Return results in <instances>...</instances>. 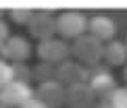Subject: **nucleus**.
Listing matches in <instances>:
<instances>
[{
    "label": "nucleus",
    "instance_id": "1",
    "mask_svg": "<svg viewBox=\"0 0 127 108\" xmlns=\"http://www.w3.org/2000/svg\"><path fill=\"white\" fill-rule=\"evenodd\" d=\"M88 23L90 19L86 17V13H81V10H63V13L56 15V33H59L63 40H71L75 42L79 40L81 35H86L88 31Z\"/></svg>",
    "mask_w": 127,
    "mask_h": 108
},
{
    "label": "nucleus",
    "instance_id": "2",
    "mask_svg": "<svg viewBox=\"0 0 127 108\" xmlns=\"http://www.w3.org/2000/svg\"><path fill=\"white\" fill-rule=\"evenodd\" d=\"M71 54L83 67L94 69V67L100 64V60L104 56V44L98 42L96 37H92L90 33H86V35H81L79 40H75L71 44Z\"/></svg>",
    "mask_w": 127,
    "mask_h": 108
},
{
    "label": "nucleus",
    "instance_id": "3",
    "mask_svg": "<svg viewBox=\"0 0 127 108\" xmlns=\"http://www.w3.org/2000/svg\"><path fill=\"white\" fill-rule=\"evenodd\" d=\"M27 33L33 40H38V44L46 42V40H52L56 35V15L46 8L33 10V17L27 23Z\"/></svg>",
    "mask_w": 127,
    "mask_h": 108
},
{
    "label": "nucleus",
    "instance_id": "4",
    "mask_svg": "<svg viewBox=\"0 0 127 108\" xmlns=\"http://www.w3.org/2000/svg\"><path fill=\"white\" fill-rule=\"evenodd\" d=\"M35 54H38L40 62H48V64L59 67V64H63L65 60H69V56H71V46H69V42L63 40V37H52V40L40 42L38 48H35Z\"/></svg>",
    "mask_w": 127,
    "mask_h": 108
},
{
    "label": "nucleus",
    "instance_id": "5",
    "mask_svg": "<svg viewBox=\"0 0 127 108\" xmlns=\"http://www.w3.org/2000/svg\"><path fill=\"white\" fill-rule=\"evenodd\" d=\"M88 85L92 87V91L96 94L98 100H108V96L119 87L117 81H115V77H113V73H110L106 67H102V64L90 69Z\"/></svg>",
    "mask_w": 127,
    "mask_h": 108
},
{
    "label": "nucleus",
    "instance_id": "6",
    "mask_svg": "<svg viewBox=\"0 0 127 108\" xmlns=\"http://www.w3.org/2000/svg\"><path fill=\"white\" fill-rule=\"evenodd\" d=\"M88 77H90V69L83 67V64L77 62V60H71V58L56 67V81H59L61 85H65V87L88 83Z\"/></svg>",
    "mask_w": 127,
    "mask_h": 108
},
{
    "label": "nucleus",
    "instance_id": "7",
    "mask_svg": "<svg viewBox=\"0 0 127 108\" xmlns=\"http://www.w3.org/2000/svg\"><path fill=\"white\" fill-rule=\"evenodd\" d=\"M67 98V87L61 85L59 81L42 83L35 87V100H40L46 108H63Z\"/></svg>",
    "mask_w": 127,
    "mask_h": 108
},
{
    "label": "nucleus",
    "instance_id": "8",
    "mask_svg": "<svg viewBox=\"0 0 127 108\" xmlns=\"http://www.w3.org/2000/svg\"><path fill=\"white\" fill-rule=\"evenodd\" d=\"M35 98V89H31L29 83H19L13 81L2 89V104L13 106V108H21L25 106L29 100Z\"/></svg>",
    "mask_w": 127,
    "mask_h": 108
},
{
    "label": "nucleus",
    "instance_id": "9",
    "mask_svg": "<svg viewBox=\"0 0 127 108\" xmlns=\"http://www.w3.org/2000/svg\"><path fill=\"white\" fill-rule=\"evenodd\" d=\"M88 33L92 37H96L98 42H102V44H108L117 35V23L108 15H94V17H90Z\"/></svg>",
    "mask_w": 127,
    "mask_h": 108
},
{
    "label": "nucleus",
    "instance_id": "10",
    "mask_svg": "<svg viewBox=\"0 0 127 108\" xmlns=\"http://www.w3.org/2000/svg\"><path fill=\"white\" fill-rule=\"evenodd\" d=\"M96 102H98V98L88 83L67 87V98H65L67 108H92Z\"/></svg>",
    "mask_w": 127,
    "mask_h": 108
},
{
    "label": "nucleus",
    "instance_id": "11",
    "mask_svg": "<svg viewBox=\"0 0 127 108\" xmlns=\"http://www.w3.org/2000/svg\"><path fill=\"white\" fill-rule=\"evenodd\" d=\"M4 52H6V60L10 64H21L31 56V44L23 35H10L4 44Z\"/></svg>",
    "mask_w": 127,
    "mask_h": 108
},
{
    "label": "nucleus",
    "instance_id": "12",
    "mask_svg": "<svg viewBox=\"0 0 127 108\" xmlns=\"http://www.w3.org/2000/svg\"><path fill=\"white\" fill-rule=\"evenodd\" d=\"M102 60L108 67H123L127 64V46L121 40H113L108 44H104V56Z\"/></svg>",
    "mask_w": 127,
    "mask_h": 108
},
{
    "label": "nucleus",
    "instance_id": "13",
    "mask_svg": "<svg viewBox=\"0 0 127 108\" xmlns=\"http://www.w3.org/2000/svg\"><path fill=\"white\" fill-rule=\"evenodd\" d=\"M33 69V81L38 85L42 83H50V81H56V67L54 64H48V62H38Z\"/></svg>",
    "mask_w": 127,
    "mask_h": 108
},
{
    "label": "nucleus",
    "instance_id": "14",
    "mask_svg": "<svg viewBox=\"0 0 127 108\" xmlns=\"http://www.w3.org/2000/svg\"><path fill=\"white\" fill-rule=\"evenodd\" d=\"M13 81H19V83H31V81H33V69L27 67L25 62L13 64Z\"/></svg>",
    "mask_w": 127,
    "mask_h": 108
},
{
    "label": "nucleus",
    "instance_id": "15",
    "mask_svg": "<svg viewBox=\"0 0 127 108\" xmlns=\"http://www.w3.org/2000/svg\"><path fill=\"white\" fill-rule=\"evenodd\" d=\"M8 17L13 19V23L27 27V23L31 21V17H33V8H25V6H21V8H10V10H8Z\"/></svg>",
    "mask_w": 127,
    "mask_h": 108
},
{
    "label": "nucleus",
    "instance_id": "16",
    "mask_svg": "<svg viewBox=\"0 0 127 108\" xmlns=\"http://www.w3.org/2000/svg\"><path fill=\"white\" fill-rule=\"evenodd\" d=\"M108 106L110 108H127V85L123 87H117L113 94L108 96Z\"/></svg>",
    "mask_w": 127,
    "mask_h": 108
},
{
    "label": "nucleus",
    "instance_id": "17",
    "mask_svg": "<svg viewBox=\"0 0 127 108\" xmlns=\"http://www.w3.org/2000/svg\"><path fill=\"white\" fill-rule=\"evenodd\" d=\"M13 83V64L8 60H0V91Z\"/></svg>",
    "mask_w": 127,
    "mask_h": 108
},
{
    "label": "nucleus",
    "instance_id": "18",
    "mask_svg": "<svg viewBox=\"0 0 127 108\" xmlns=\"http://www.w3.org/2000/svg\"><path fill=\"white\" fill-rule=\"evenodd\" d=\"M10 37V31H8V25L4 23L2 19H0V44H4V42H6Z\"/></svg>",
    "mask_w": 127,
    "mask_h": 108
},
{
    "label": "nucleus",
    "instance_id": "19",
    "mask_svg": "<svg viewBox=\"0 0 127 108\" xmlns=\"http://www.w3.org/2000/svg\"><path fill=\"white\" fill-rule=\"evenodd\" d=\"M21 108H46V106L42 104L40 100H35V98H33V100H29L27 104H25V106H21Z\"/></svg>",
    "mask_w": 127,
    "mask_h": 108
},
{
    "label": "nucleus",
    "instance_id": "20",
    "mask_svg": "<svg viewBox=\"0 0 127 108\" xmlns=\"http://www.w3.org/2000/svg\"><path fill=\"white\" fill-rule=\"evenodd\" d=\"M92 108H110V106H108V102H106V100H98Z\"/></svg>",
    "mask_w": 127,
    "mask_h": 108
},
{
    "label": "nucleus",
    "instance_id": "21",
    "mask_svg": "<svg viewBox=\"0 0 127 108\" xmlns=\"http://www.w3.org/2000/svg\"><path fill=\"white\" fill-rule=\"evenodd\" d=\"M6 44V42H4ZM4 44H0V60H6V52H4Z\"/></svg>",
    "mask_w": 127,
    "mask_h": 108
},
{
    "label": "nucleus",
    "instance_id": "22",
    "mask_svg": "<svg viewBox=\"0 0 127 108\" xmlns=\"http://www.w3.org/2000/svg\"><path fill=\"white\" fill-rule=\"evenodd\" d=\"M123 79H125V83H127V64H125V69H123Z\"/></svg>",
    "mask_w": 127,
    "mask_h": 108
},
{
    "label": "nucleus",
    "instance_id": "23",
    "mask_svg": "<svg viewBox=\"0 0 127 108\" xmlns=\"http://www.w3.org/2000/svg\"><path fill=\"white\" fill-rule=\"evenodd\" d=\"M4 17V8H0V19H2Z\"/></svg>",
    "mask_w": 127,
    "mask_h": 108
},
{
    "label": "nucleus",
    "instance_id": "24",
    "mask_svg": "<svg viewBox=\"0 0 127 108\" xmlns=\"http://www.w3.org/2000/svg\"><path fill=\"white\" fill-rule=\"evenodd\" d=\"M0 108H13V106H6V104H2V106H0Z\"/></svg>",
    "mask_w": 127,
    "mask_h": 108
},
{
    "label": "nucleus",
    "instance_id": "25",
    "mask_svg": "<svg viewBox=\"0 0 127 108\" xmlns=\"http://www.w3.org/2000/svg\"><path fill=\"white\" fill-rule=\"evenodd\" d=\"M0 106H2V91H0Z\"/></svg>",
    "mask_w": 127,
    "mask_h": 108
},
{
    "label": "nucleus",
    "instance_id": "26",
    "mask_svg": "<svg viewBox=\"0 0 127 108\" xmlns=\"http://www.w3.org/2000/svg\"><path fill=\"white\" fill-rule=\"evenodd\" d=\"M125 46H127V37H125Z\"/></svg>",
    "mask_w": 127,
    "mask_h": 108
}]
</instances>
